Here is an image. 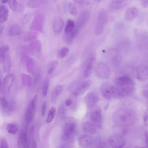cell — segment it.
I'll return each mask as SVG.
<instances>
[{
  "label": "cell",
  "instance_id": "obj_18",
  "mask_svg": "<svg viewBox=\"0 0 148 148\" xmlns=\"http://www.w3.org/2000/svg\"><path fill=\"white\" fill-rule=\"evenodd\" d=\"M128 3V1L127 0H113L109 5V9L111 11H116L124 7Z\"/></svg>",
  "mask_w": 148,
  "mask_h": 148
},
{
  "label": "cell",
  "instance_id": "obj_26",
  "mask_svg": "<svg viewBox=\"0 0 148 148\" xmlns=\"http://www.w3.org/2000/svg\"><path fill=\"white\" fill-rule=\"evenodd\" d=\"M63 90V86L58 85L55 87L51 94L50 100L51 103H54L57 101L58 97Z\"/></svg>",
  "mask_w": 148,
  "mask_h": 148
},
{
  "label": "cell",
  "instance_id": "obj_37",
  "mask_svg": "<svg viewBox=\"0 0 148 148\" xmlns=\"http://www.w3.org/2000/svg\"><path fill=\"white\" fill-rule=\"evenodd\" d=\"M26 64L27 71L30 72H33L36 66V63L34 60L29 57L27 60Z\"/></svg>",
  "mask_w": 148,
  "mask_h": 148
},
{
  "label": "cell",
  "instance_id": "obj_49",
  "mask_svg": "<svg viewBox=\"0 0 148 148\" xmlns=\"http://www.w3.org/2000/svg\"><path fill=\"white\" fill-rule=\"evenodd\" d=\"M143 118L144 124L146 126H148V108L145 112Z\"/></svg>",
  "mask_w": 148,
  "mask_h": 148
},
{
  "label": "cell",
  "instance_id": "obj_1",
  "mask_svg": "<svg viewBox=\"0 0 148 148\" xmlns=\"http://www.w3.org/2000/svg\"><path fill=\"white\" fill-rule=\"evenodd\" d=\"M136 115L132 109L127 108L119 109L115 113L114 119L116 123L121 126L132 125L136 119Z\"/></svg>",
  "mask_w": 148,
  "mask_h": 148
},
{
  "label": "cell",
  "instance_id": "obj_4",
  "mask_svg": "<svg viewBox=\"0 0 148 148\" xmlns=\"http://www.w3.org/2000/svg\"><path fill=\"white\" fill-rule=\"evenodd\" d=\"M135 87H120L113 86L112 97L121 99L131 95L134 93Z\"/></svg>",
  "mask_w": 148,
  "mask_h": 148
},
{
  "label": "cell",
  "instance_id": "obj_40",
  "mask_svg": "<svg viewBox=\"0 0 148 148\" xmlns=\"http://www.w3.org/2000/svg\"><path fill=\"white\" fill-rule=\"evenodd\" d=\"M69 50L65 47L61 48L58 53L57 56L59 58H62L65 57L68 54Z\"/></svg>",
  "mask_w": 148,
  "mask_h": 148
},
{
  "label": "cell",
  "instance_id": "obj_2",
  "mask_svg": "<svg viewBox=\"0 0 148 148\" xmlns=\"http://www.w3.org/2000/svg\"><path fill=\"white\" fill-rule=\"evenodd\" d=\"M77 132L76 121L73 118H70L65 122L63 126L62 140L68 143H73L76 136Z\"/></svg>",
  "mask_w": 148,
  "mask_h": 148
},
{
  "label": "cell",
  "instance_id": "obj_53",
  "mask_svg": "<svg viewBox=\"0 0 148 148\" xmlns=\"http://www.w3.org/2000/svg\"><path fill=\"white\" fill-rule=\"evenodd\" d=\"M146 145L147 148H148V132H146L144 134Z\"/></svg>",
  "mask_w": 148,
  "mask_h": 148
},
{
  "label": "cell",
  "instance_id": "obj_48",
  "mask_svg": "<svg viewBox=\"0 0 148 148\" xmlns=\"http://www.w3.org/2000/svg\"><path fill=\"white\" fill-rule=\"evenodd\" d=\"M47 108V104L45 101H44L42 103L41 108V115L42 117L45 116Z\"/></svg>",
  "mask_w": 148,
  "mask_h": 148
},
{
  "label": "cell",
  "instance_id": "obj_21",
  "mask_svg": "<svg viewBox=\"0 0 148 148\" xmlns=\"http://www.w3.org/2000/svg\"><path fill=\"white\" fill-rule=\"evenodd\" d=\"M79 145L82 147H86L91 145L93 142V138L90 136L86 134L81 135L78 138Z\"/></svg>",
  "mask_w": 148,
  "mask_h": 148
},
{
  "label": "cell",
  "instance_id": "obj_44",
  "mask_svg": "<svg viewBox=\"0 0 148 148\" xmlns=\"http://www.w3.org/2000/svg\"><path fill=\"white\" fill-rule=\"evenodd\" d=\"M66 109L63 106H61L59 108L58 112V116L61 120H63L66 116Z\"/></svg>",
  "mask_w": 148,
  "mask_h": 148
},
{
  "label": "cell",
  "instance_id": "obj_56",
  "mask_svg": "<svg viewBox=\"0 0 148 148\" xmlns=\"http://www.w3.org/2000/svg\"><path fill=\"white\" fill-rule=\"evenodd\" d=\"M142 94L144 97L148 99V90H143L142 92Z\"/></svg>",
  "mask_w": 148,
  "mask_h": 148
},
{
  "label": "cell",
  "instance_id": "obj_51",
  "mask_svg": "<svg viewBox=\"0 0 148 148\" xmlns=\"http://www.w3.org/2000/svg\"><path fill=\"white\" fill-rule=\"evenodd\" d=\"M75 3L79 6H83L85 3V1L83 0H75Z\"/></svg>",
  "mask_w": 148,
  "mask_h": 148
},
{
  "label": "cell",
  "instance_id": "obj_13",
  "mask_svg": "<svg viewBox=\"0 0 148 148\" xmlns=\"http://www.w3.org/2000/svg\"><path fill=\"white\" fill-rule=\"evenodd\" d=\"M93 55L89 56L85 63L84 77L86 78L90 77L92 73L95 62V58Z\"/></svg>",
  "mask_w": 148,
  "mask_h": 148
},
{
  "label": "cell",
  "instance_id": "obj_9",
  "mask_svg": "<svg viewBox=\"0 0 148 148\" xmlns=\"http://www.w3.org/2000/svg\"><path fill=\"white\" fill-rule=\"evenodd\" d=\"M44 18L40 13L37 14L34 16L30 27V29L42 32L43 30Z\"/></svg>",
  "mask_w": 148,
  "mask_h": 148
},
{
  "label": "cell",
  "instance_id": "obj_52",
  "mask_svg": "<svg viewBox=\"0 0 148 148\" xmlns=\"http://www.w3.org/2000/svg\"><path fill=\"white\" fill-rule=\"evenodd\" d=\"M141 4L142 6L145 8L148 7V0H142L141 1Z\"/></svg>",
  "mask_w": 148,
  "mask_h": 148
},
{
  "label": "cell",
  "instance_id": "obj_63",
  "mask_svg": "<svg viewBox=\"0 0 148 148\" xmlns=\"http://www.w3.org/2000/svg\"></svg>",
  "mask_w": 148,
  "mask_h": 148
},
{
  "label": "cell",
  "instance_id": "obj_29",
  "mask_svg": "<svg viewBox=\"0 0 148 148\" xmlns=\"http://www.w3.org/2000/svg\"><path fill=\"white\" fill-rule=\"evenodd\" d=\"M8 16V11L5 5L1 4L0 5V22H5L7 20Z\"/></svg>",
  "mask_w": 148,
  "mask_h": 148
},
{
  "label": "cell",
  "instance_id": "obj_55",
  "mask_svg": "<svg viewBox=\"0 0 148 148\" xmlns=\"http://www.w3.org/2000/svg\"><path fill=\"white\" fill-rule=\"evenodd\" d=\"M72 100L71 99H69L66 101L65 104L66 106H69L72 104Z\"/></svg>",
  "mask_w": 148,
  "mask_h": 148
},
{
  "label": "cell",
  "instance_id": "obj_57",
  "mask_svg": "<svg viewBox=\"0 0 148 148\" xmlns=\"http://www.w3.org/2000/svg\"><path fill=\"white\" fill-rule=\"evenodd\" d=\"M60 148H73V147L69 145L64 144L61 146Z\"/></svg>",
  "mask_w": 148,
  "mask_h": 148
},
{
  "label": "cell",
  "instance_id": "obj_31",
  "mask_svg": "<svg viewBox=\"0 0 148 148\" xmlns=\"http://www.w3.org/2000/svg\"><path fill=\"white\" fill-rule=\"evenodd\" d=\"M75 28L71 32L65 34L64 39L66 42L69 44H71L73 42L75 36L78 34Z\"/></svg>",
  "mask_w": 148,
  "mask_h": 148
},
{
  "label": "cell",
  "instance_id": "obj_61",
  "mask_svg": "<svg viewBox=\"0 0 148 148\" xmlns=\"http://www.w3.org/2000/svg\"><path fill=\"white\" fill-rule=\"evenodd\" d=\"M147 24H148V18H147Z\"/></svg>",
  "mask_w": 148,
  "mask_h": 148
},
{
  "label": "cell",
  "instance_id": "obj_10",
  "mask_svg": "<svg viewBox=\"0 0 148 148\" xmlns=\"http://www.w3.org/2000/svg\"><path fill=\"white\" fill-rule=\"evenodd\" d=\"M134 74L139 80L143 81L148 79V66L142 65L136 67L134 70Z\"/></svg>",
  "mask_w": 148,
  "mask_h": 148
},
{
  "label": "cell",
  "instance_id": "obj_33",
  "mask_svg": "<svg viewBox=\"0 0 148 148\" xmlns=\"http://www.w3.org/2000/svg\"><path fill=\"white\" fill-rule=\"evenodd\" d=\"M75 26L74 22L70 19L67 20L65 29V34L71 32L74 29Z\"/></svg>",
  "mask_w": 148,
  "mask_h": 148
},
{
  "label": "cell",
  "instance_id": "obj_20",
  "mask_svg": "<svg viewBox=\"0 0 148 148\" xmlns=\"http://www.w3.org/2000/svg\"><path fill=\"white\" fill-rule=\"evenodd\" d=\"M63 25V20L61 17L57 16L53 19L52 22V26L54 33L56 34H58L61 32Z\"/></svg>",
  "mask_w": 148,
  "mask_h": 148
},
{
  "label": "cell",
  "instance_id": "obj_45",
  "mask_svg": "<svg viewBox=\"0 0 148 148\" xmlns=\"http://www.w3.org/2000/svg\"><path fill=\"white\" fill-rule=\"evenodd\" d=\"M32 15L30 13L26 14L24 16L22 21V24L23 26H26L29 22L31 18Z\"/></svg>",
  "mask_w": 148,
  "mask_h": 148
},
{
  "label": "cell",
  "instance_id": "obj_43",
  "mask_svg": "<svg viewBox=\"0 0 148 148\" xmlns=\"http://www.w3.org/2000/svg\"><path fill=\"white\" fill-rule=\"evenodd\" d=\"M9 47L7 45H4L1 46L0 50V61L1 62L4 56L8 53Z\"/></svg>",
  "mask_w": 148,
  "mask_h": 148
},
{
  "label": "cell",
  "instance_id": "obj_27",
  "mask_svg": "<svg viewBox=\"0 0 148 148\" xmlns=\"http://www.w3.org/2000/svg\"><path fill=\"white\" fill-rule=\"evenodd\" d=\"M34 110L28 105L25 114V122L26 126H28L32 122L34 117Z\"/></svg>",
  "mask_w": 148,
  "mask_h": 148
},
{
  "label": "cell",
  "instance_id": "obj_59",
  "mask_svg": "<svg viewBox=\"0 0 148 148\" xmlns=\"http://www.w3.org/2000/svg\"><path fill=\"white\" fill-rule=\"evenodd\" d=\"M9 1L8 0H1V1L3 3H6L7 2H8Z\"/></svg>",
  "mask_w": 148,
  "mask_h": 148
},
{
  "label": "cell",
  "instance_id": "obj_16",
  "mask_svg": "<svg viewBox=\"0 0 148 148\" xmlns=\"http://www.w3.org/2000/svg\"><path fill=\"white\" fill-rule=\"evenodd\" d=\"M113 85L110 83L106 82L101 85V92L105 98L107 99H110L112 97V90Z\"/></svg>",
  "mask_w": 148,
  "mask_h": 148
},
{
  "label": "cell",
  "instance_id": "obj_28",
  "mask_svg": "<svg viewBox=\"0 0 148 148\" xmlns=\"http://www.w3.org/2000/svg\"><path fill=\"white\" fill-rule=\"evenodd\" d=\"M1 62L3 64V69L6 73H9L10 69L11 60L10 55L8 52L3 57Z\"/></svg>",
  "mask_w": 148,
  "mask_h": 148
},
{
  "label": "cell",
  "instance_id": "obj_14",
  "mask_svg": "<svg viewBox=\"0 0 148 148\" xmlns=\"http://www.w3.org/2000/svg\"><path fill=\"white\" fill-rule=\"evenodd\" d=\"M29 142L27 140V134L26 129H23L20 132L17 141L18 148H28Z\"/></svg>",
  "mask_w": 148,
  "mask_h": 148
},
{
  "label": "cell",
  "instance_id": "obj_42",
  "mask_svg": "<svg viewBox=\"0 0 148 148\" xmlns=\"http://www.w3.org/2000/svg\"><path fill=\"white\" fill-rule=\"evenodd\" d=\"M68 8L70 14L72 16L76 15L77 13V10L75 6L69 3L68 4Z\"/></svg>",
  "mask_w": 148,
  "mask_h": 148
},
{
  "label": "cell",
  "instance_id": "obj_35",
  "mask_svg": "<svg viewBox=\"0 0 148 148\" xmlns=\"http://www.w3.org/2000/svg\"><path fill=\"white\" fill-rule=\"evenodd\" d=\"M56 108L53 106L51 107L49 111L46 120L47 123L51 122L54 119L56 113Z\"/></svg>",
  "mask_w": 148,
  "mask_h": 148
},
{
  "label": "cell",
  "instance_id": "obj_17",
  "mask_svg": "<svg viewBox=\"0 0 148 148\" xmlns=\"http://www.w3.org/2000/svg\"><path fill=\"white\" fill-rule=\"evenodd\" d=\"M28 50L32 53L40 54L42 50V45L41 42L38 40L31 41L28 47Z\"/></svg>",
  "mask_w": 148,
  "mask_h": 148
},
{
  "label": "cell",
  "instance_id": "obj_32",
  "mask_svg": "<svg viewBox=\"0 0 148 148\" xmlns=\"http://www.w3.org/2000/svg\"><path fill=\"white\" fill-rule=\"evenodd\" d=\"M46 2L47 1L45 0H30L27 2V5L30 8H37L46 3Z\"/></svg>",
  "mask_w": 148,
  "mask_h": 148
},
{
  "label": "cell",
  "instance_id": "obj_7",
  "mask_svg": "<svg viewBox=\"0 0 148 148\" xmlns=\"http://www.w3.org/2000/svg\"><path fill=\"white\" fill-rule=\"evenodd\" d=\"M90 17V12L84 10L81 12L79 16L75 25V28L78 33L88 22Z\"/></svg>",
  "mask_w": 148,
  "mask_h": 148
},
{
  "label": "cell",
  "instance_id": "obj_46",
  "mask_svg": "<svg viewBox=\"0 0 148 148\" xmlns=\"http://www.w3.org/2000/svg\"><path fill=\"white\" fill-rule=\"evenodd\" d=\"M0 148H9V145L6 139L2 137L0 140Z\"/></svg>",
  "mask_w": 148,
  "mask_h": 148
},
{
  "label": "cell",
  "instance_id": "obj_25",
  "mask_svg": "<svg viewBox=\"0 0 148 148\" xmlns=\"http://www.w3.org/2000/svg\"><path fill=\"white\" fill-rule=\"evenodd\" d=\"M22 32L21 27L17 24H13L9 27L8 31V34L10 36L19 35Z\"/></svg>",
  "mask_w": 148,
  "mask_h": 148
},
{
  "label": "cell",
  "instance_id": "obj_60",
  "mask_svg": "<svg viewBox=\"0 0 148 148\" xmlns=\"http://www.w3.org/2000/svg\"><path fill=\"white\" fill-rule=\"evenodd\" d=\"M109 105L108 104H107L106 105H105L104 108L105 110H106L108 107Z\"/></svg>",
  "mask_w": 148,
  "mask_h": 148
},
{
  "label": "cell",
  "instance_id": "obj_19",
  "mask_svg": "<svg viewBox=\"0 0 148 148\" xmlns=\"http://www.w3.org/2000/svg\"><path fill=\"white\" fill-rule=\"evenodd\" d=\"M92 81L88 80L85 81L79 85L75 90L74 95L75 96H79L83 95L90 86Z\"/></svg>",
  "mask_w": 148,
  "mask_h": 148
},
{
  "label": "cell",
  "instance_id": "obj_23",
  "mask_svg": "<svg viewBox=\"0 0 148 148\" xmlns=\"http://www.w3.org/2000/svg\"><path fill=\"white\" fill-rule=\"evenodd\" d=\"M14 79V75L13 74H10L6 75L3 79V86L8 91H10Z\"/></svg>",
  "mask_w": 148,
  "mask_h": 148
},
{
  "label": "cell",
  "instance_id": "obj_30",
  "mask_svg": "<svg viewBox=\"0 0 148 148\" xmlns=\"http://www.w3.org/2000/svg\"><path fill=\"white\" fill-rule=\"evenodd\" d=\"M8 3L10 8L14 11L19 12L22 10V5L17 1L9 0L8 2Z\"/></svg>",
  "mask_w": 148,
  "mask_h": 148
},
{
  "label": "cell",
  "instance_id": "obj_41",
  "mask_svg": "<svg viewBox=\"0 0 148 148\" xmlns=\"http://www.w3.org/2000/svg\"><path fill=\"white\" fill-rule=\"evenodd\" d=\"M49 82L47 79H45L43 82L42 88V95L43 97H45L48 92Z\"/></svg>",
  "mask_w": 148,
  "mask_h": 148
},
{
  "label": "cell",
  "instance_id": "obj_15",
  "mask_svg": "<svg viewBox=\"0 0 148 148\" xmlns=\"http://www.w3.org/2000/svg\"><path fill=\"white\" fill-rule=\"evenodd\" d=\"M99 98L98 95L95 93L91 92L88 93L84 98V101L87 107L91 109L98 102Z\"/></svg>",
  "mask_w": 148,
  "mask_h": 148
},
{
  "label": "cell",
  "instance_id": "obj_5",
  "mask_svg": "<svg viewBox=\"0 0 148 148\" xmlns=\"http://www.w3.org/2000/svg\"><path fill=\"white\" fill-rule=\"evenodd\" d=\"M134 36L138 45L141 48L148 49V32L142 29H136Z\"/></svg>",
  "mask_w": 148,
  "mask_h": 148
},
{
  "label": "cell",
  "instance_id": "obj_11",
  "mask_svg": "<svg viewBox=\"0 0 148 148\" xmlns=\"http://www.w3.org/2000/svg\"><path fill=\"white\" fill-rule=\"evenodd\" d=\"M114 83L115 86L125 87H135L133 80L127 76H121L115 79Z\"/></svg>",
  "mask_w": 148,
  "mask_h": 148
},
{
  "label": "cell",
  "instance_id": "obj_8",
  "mask_svg": "<svg viewBox=\"0 0 148 148\" xmlns=\"http://www.w3.org/2000/svg\"><path fill=\"white\" fill-rule=\"evenodd\" d=\"M95 72L97 76L101 79L108 78L110 74L109 68L103 62H100L98 64L95 69Z\"/></svg>",
  "mask_w": 148,
  "mask_h": 148
},
{
  "label": "cell",
  "instance_id": "obj_50",
  "mask_svg": "<svg viewBox=\"0 0 148 148\" xmlns=\"http://www.w3.org/2000/svg\"><path fill=\"white\" fill-rule=\"evenodd\" d=\"M97 148H108V145L106 142H101L99 144Z\"/></svg>",
  "mask_w": 148,
  "mask_h": 148
},
{
  "label": "cell",
  "instance_id": "obj_3",
  "mask_svg": "<svg viewBox=\"0 0 148 148\" xmlns=\"http://www.w3.org/2000/svg\"><path fill=\"white\" fill-rule=\"evenodd\" d=\"M108 20V15L106 10L103 8L100 9L98 12L95 27V33L96 35H99L103 33Z\"/></svg>",
  "mask_w": 148,
  "mask_h": 148
},
{
  "label": "cell",
  "instance_id": "obj_12",
  "mask_svg": "<svg viewBox=\"0 0 148 148\" xmlns=\"http://www.w3.org/2000/svg\"><path fill=\"white\" fill-rule=\"evenodd\" d=\"M109 141L114 148H121L124 146L125 141L124 138L118 134H113L109 138Z\"/></svg>",
  "mask_w": 148,
  "mask_h": 148
},
{
  "label": "cell",
  "instance_id": "obj_39",
  "mask_svg": "<svg viewBox=\"0 0 148 148\" xmlns=\"http://www.w3.org/2000/svg\"><path fill=\"white\" fill-rule=\"evenodd\" d=\"M58 64V62L57 61H53L50 62L47 66V74L49 75L52 73L57 67Z\"/></svg>",
  "mask_w": 148,
  "mask_h": 148
},
{
  "label": "cell",
  "instance_id": "obj_34",
  "mask_svg": "<svg viewBox=\"0 0 148 148\" xmlns=\"http://www.w3.org/2000/svg\"><path fill=\"white\" fill-rule=\"evenodd\" d=\"M38 34L36 32L30 31L27 32L24 35L23 40L25 41H28L34 40L38 37Z\"/></svg>",
  "mask_w": 148,
  "mask_h": 148
},
{
  "label": "cell",
  "instance_id": "obj_62",
  "mask_svg": "<svg viewBox=\"0 0 148 148\" xmlns=\"http://www.w3.org/2000/svg\"><path fill=\"white\" fill-rule=\"evenodd\" d=\"M121 148H124V147H123Z\"/></svg>",
  "mask_w": 148,
  "mask_h": 148
},
{
  "label": "cell",
  "instance_id": "obj_54",
  "mask_svg": "<svg viewBox=\"0 0 148 148\" xmlns=\"http://www.w3.org/2000/svg\"><path fill=\"white\" fill-rule=\"evenodd\" d=\"M30 148H38L37 142L35 140H33Z\"/></svg>",
  "mask_w": 148,
  "mask_h": 148
},
{
  "label": "cell",
  "instance_id": "obj_58",
  "mask_svg": "<svg viewBox=\"0 0 148 148\" xmlns=\"http://www.w3.org/2000/svg\"><path fill=\"white\" fill-rule=\"evenodd\" d=\"M4 27L3 26H1L0 28V34H1L4 29Z\"/></svg>",
  "mask_w": 148,
  "mask_h": 148
},
{
  "label": "cell",
  "instance_id": "obj_36",
  "mask_svg": "<svg viewBox=\"0 0 148 148\" xmlns=\"http://www.w3.org/2000/svg\"><path fill=\"white\" fill-rule=\"evenodd\" d=\"M7 130L10 134L14 135L18 131V127L16 124L9 123L7 125Z\"/></svg>",
  "mask_w": 148,
  "mask_h": 148
},
{
  "label": "cell",
  "instance_id": "obj_24",
  "mask_svg": "<svg viewBox=\"0 0 148 148\" xmlns=\"http://www.w3.org/2000/svg\"><path fill=\"white\" fill-rule=\"evenodd\" d=\"M97 127L91 121H87L85 122L82 126V129L86 133L90 134H94L97 132Z\"/></svg>",
  "mask_w": 148,
  "mask_h": 148
},
{
  "label": "cell",
  "instance_id": "obj_22",
  "mask_svg": "<svg viewBox=\"0 0 148 148\" xmlns=\"http://www.w3.org/2000/svg\"><path fill=\"white\" fill-rule=\"evenodd\" d=\"M138 14V10L136 7H132L127 8L125 11V18L128 21H132L136 18Z\"/></svg>",
  "mask_w": 148,
  "mask_h": 148
},
{
  "label": "cell",
  "instance_id": "obj_47",
  "mask_svg": "<svg viewBox=\"0 0 148 148\" xmlns=\"http://www.w3.org/2000/svg\"><path fill=\"white\" fill-rule=\"evenodd\" d=\"M0 102L1 106L3 108H6L8 105V103L6 99L4 97H1Z\"/></svg>",
  "mask_w": 148,
  "mask_h": 148
},
{
  "label": "cell",
  "instance_id": "obj_6",
  "mask_svg": "<svg viewBox=\"0 0 148 148\" xmlns=\"http://www.w3.org/2000/svg\"><path fill=\"white\" fill-rule=\"evenodd\" d=\"M91 121L97 127L102 125V111L100 107L95 105L91 109L90 114Z\"/></svg>",
  "mask_w": 148,
  "mask_h": 148
},
{
  "label": "cell",
  "instance_id": "obj_38",
  "mask_svg": "<svg viewBox=\"0 0 148 148\" xmlns=\"http://www.w3.org/2000/svg\"><path fill=\"white\" fill-rule=\"evenodd\" d=\"M23 84L26 87H30L32 85V80L31 77L29 75L23 74L22 76Z\"/></svg>",
  "mask_w": 148,
  "mask_h": 148
}]
</instances>
